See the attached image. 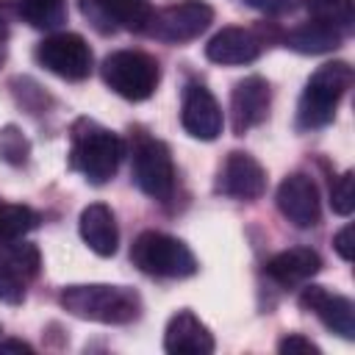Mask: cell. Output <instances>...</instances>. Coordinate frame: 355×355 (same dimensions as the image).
I'll return each mask as SVG.
<instances>
[{
  "instance_id": "8fae6325",
  "label": "cell",
  "mask_w": 355,
  "mask_h": 355,
  "mask_svg": "<svg viewBox=\"0 0 355 355\" xmlns=\"http://www.w3.org/2000/svg\"><path fill=\"white\" fill-rule=\"evenodd\" d=\"M42 269V252L31 241H8L0 247V291L6 302L17 305L25 297V286L39 275Z\"/></svg>"
},
{
  "instance_id": "6da1fadb",
  "label": "cell",
  "mask_w": 355,
  "mask_h": 355,
  "mask_svg": "<svg viewBox=\"0 0 355 355\" xmlns=\"http://www.w3.org/2000/svg\"><path fill=\"white\" fill-rule=\"evenodd\" d=\"M58 302L69 316L97 324H130L141 316V297L130 286L75 283L61 288Z\"/></svg>"
},
{
  "instance_id": "3957f363",
  "label": "cell",
  "mask_w": 355,
  "mask_h": 355,
  "mask_svg": "<svg viewBox=\"0 0 355 355\" xmlns=\"http://www.w3.org/2000/svg\"><path fill=\"white\" fill-rule=\"evenodd\" d=\"M355 72L347 61H327L322 64L305 83L300 103H297V128L316 130L333 122L341 97L349 92Z\"/></svg>"
},
{
  "instance_id": "f1b7e54d",
  "label": "cell",
  "mask_w": 355,
  "mask_h": 355,
  "mask_svg": "<svg viewBox=\"0 0 355 355\" xmlns=\"http://www.w3.org/2000/svg\"><path fill=\"white\" fill-rule=\"evenodd\" d=\"M0 352H25V355H31V352H33V347H31V344H25V341L8 338V341H3V344H0Z\"/></svg>"
},
{
  "instance_id": "277c9868",
  "label": "cell",
  "mask_w": 355,
  "mask_h": 355,
  "mask_svg": "<svg viewBox=\"0 0 355 355\" xmlns=\"http://www.w3.org/2000/svg\"><path fill=\"white\" fill-rule=\"evenodd\" d=\"M130 261L139 272L150 277H191L197 272V258L194 252L175 236L161 233V230H144L136 236L130 247Z\"/></svg>"
},
{
  "instance_id": "5b68a950",
  "label": "cell",
  "mask_w": 355,
  "mask_h": 355,
  "mask_svg": "<svg viewBox=\"0 0 355 355\" xmlns=\"http://www.w3.org/2000/svg\"><path fill=\"white\" fill-rule=\"evenodd\" d=\"M130 161H133L136 186L147 197L158 202H169L175 194V164L169 147L161 139L150 136L147 130H136L130 139Z\"/></svg>"
},
{
  "instance_id": "30bf717a",
  "label": "cell",
  "mask_w": 355,
  "mask_h": 355,
  "mask_svg": "<svg viewBox=\"0 0 355 355\" xmlns=\"http://www.w3.org/2000/svg\"><path fill=\"white\" fill-rule=\"evenodd\" d=\"M277 211L283 214L286 222H291L294 227H316L322 219V200H319V189L311 180V175L305 172H291L280 180L277 194H275Z\"/></svg>"
},
{
  "instance_id": "2e32d148",
  "label": "cell",
  "mask_w": 355,
  "mask_h": 355,
  "mask_svg": "<svg viewBox=\"0 0 355 355\" xmlns=\"http://www.w3.org/2000/svg\"><path fill=\"white\" fill-rule=\"evenodd\" d=\"M263 50V39L250 31V28H236L227 25L219 33L211 36L205 44V58L222 67H239V64H252Z\"/></svg>"
},
{
  "instance_id": "4fadbf2b",
  "label": "cell",
  "mask_w": 355,
  "mask_h": 355,
  "mask_svg": "<svg viewBox=\"0 0 355 355\" xmlns=\"http://www.w3.org/2000/svg\"><path fill=\"white\" fill-rule=\"evenodd\" d=\"M300 308L313 313L330 333L352 341L355 338V302L344 294H333L324 286H305L300 294Z\"/></svg>"
},
{
  "instance_id": "ffe728a7",
  "label": "cell",
  "mask_w": 355,
  "mask_h": 355,
  "mask_svg": "<svg viewBox=\"0 0 355 355\" xmlns=\"http://www.w3.org/2000/svg\"><path fill=\"white\" fill-rule=\"evenodd\" d=\"M341 39H344V33L336 31L333 25L319 22V19H308L302 25L291 28L283 42H286V47H291V50H297L302 55H319V53L336 50L341 44Z\"/></svg>"
},
{
  "instance_id": "7c38bea8",
  "label": "cell",
  "mask_w": 355,
  "mask_h": 355,
  "mask_svg": "<svg viewBox=\"0 0 355 355\" xmlns=\"http://www.w3.org/2000/svg\"><path fill=\"white\" fill-rule=\"evenodd\" d=\"M216 194L230 197V200H241V202H252L258 197H263L266 191V169L241 150L227 153V158L219 166L216 175Z\"/></svg>"
},
{
  "instance_id": "603a6c76",
  "label": "cell",
  "mask_w": 355,
  "mask_h": 355,
  "mask_svg": "<svg viewBox=\"0 0 355 355\" xmlns=\"http://www.w3.org/2000/svg\"><path fill=\"white\" fill-rule=\"evenodd\" d=\"M305 8L311 14V19L327 22L336 31H341L344 36L355 25V6H352V0H305Z\"/></svg>"
},
{
  "instance_id": "4dcf8cb0",
  "label": "cell",
  "mask_w": 355,
  "mask_h": 355,
  "mask_svg": "<svg viewBox=\"0 0 355 355\" xmlns=\"http://www.w3.org/2000/svg\"><path fill=\"white\" fill-rule=\"evenodd\" d=\"M0 297H3V291H0Z\"/></svg>"
},
{
  "instance_id": "83f0119b",
  "label": "cell",
  "mask_w": 355,
  "mask_h": 355,
  "mask_svg": "<svg viewBox=\"0 0 355 355\" xmlns=\"http://www.w3.org/2000/svg\"><path fill=\"white\" fill-rule=\"evenodd\" d=\"M247 3L266 14H286V11H294L300 0H247Z\"/></svg>"
},
{
  "instance_id": "cb8c5ba5",
  "label": "cell",
  "mask_w": 355,
  "mask_h": 355,
  "mask_svg": "<svg viewBox=\"0 0 355 355\" xmlns=\"http://www.w3.org/2000/svg\"><path fill=\"white\" fill-rule=\"evenodd\" d=\"M31 155V141L17 125H3L0 128V161L11 166H22Z\"/></svg>"
},
{
  "instance_id": "d6986e66",
  "label": "cell",
  "mask_w": 355,
  "mask_h": 355,
  "mask_svg": "<svg viewBox=\"0 0 355 355\" xmlns=\"http://www.w3.org/2000/svg\"><path fill=\"white\" fill-rule=\"evenodd\" d=\"M78 230L80 239L86 241V247L100 255V258H111L119 247V227H116V216L105 202H92L80 211L78 219Z\"/></svg>"
},
{
  "instance_id": "484cf974",
  "label": "cell",
  "mask_w": 355,
  "mask_h": 355,
  "mask_svg": "<svg viewBox=\"0 0 355 355\" xmlns=\"http://www.w3.org/2000/svg\"><path fill=\"white\" fill-rule=\"evenodd\" d=\"M277 349H280L283 355H319V352H322V349H319L311 338H305L302 333H288L286 338H280Z\"/></svg>"
},
{
  "instance_id": "44dd1931",
  "label": "cell",
  "mask_w": 355,
  "mask_h": 355,
  "mask_svg": "<svg viewBox=\"0 0 355 355\" xmlns=\"http://www.w3.org/2000/svg\"><path fill=\"white\" fill-rule=\"evenodd\" d=\"M17 14L39 31H55L67 22V0H17Z\"/></svg>"
},
{
  "instance_id": "4316f807",
  "label": "cell",
  "mask_w": 355,
  "mask_h": 355,
  "mask_svg": "<svg viewBox=\"0 0 355 355\" xmlns=\"http://www.w3.org/2000/svg\"><path fill=\"white\" fill-rule=\"evenodd\" d=\"M352 236H355V227H352V222H347L336 236H333V247H336V252L344 258V261H352V252H355V241H352Z\"/></svg>"
},
{
  "instance_id": "e0dca14e",
  "label": "cell",
  "mask_w": 355,
  "mask_h": 355,
  "mask_svg": "<svg viewBox=\"0 0 355 355\" xmlns=\"http://www.w3.org/2000/svg\"><path fill=\"white\" fill-rule=\"evenodd\" d=\"M214 333L191 313V311H178L164 330V349L172 355H208L214 352Z\"/></svg>"
},
{
  "instance_id": "8992f818",
  "label": "cell",
  "mask_w": 355,
  "mask_h": 355,
  "mask_svg": "<svg viewBox=\"0 0 355 355\" xmlns=\"http://www.w3.org/2000/svg\"><path fill=\"white\" fill-rule=\"evenodd\" d=\"M100 72H103L105 86L130 103L147 100L161 80L158 61L141 50H116L105 55Z\"/></svg>"
},
{
  "instance_id": "9c48e42d",
  "label": "cell",
  "mask_w": 355,
  "mask_h": 355,
  "mask_svg": "<svg viewBox=\"0 0 355 355\" xmlns=\"http://www.w3.org/2000/svg\"><path fill=\"white\" fill-rule=\"evenodd\" d=\"M78 6L89 25L100 33H141L147 31V22L153 17V6L147 0H78Z\"/></svg>"
},
{
  "instance_id": "7402d4cb",
  "label": "cell",
  "mask_w": 355,
  "mask_h": 355,
  "mask_svg": "<svg viewBox=\"0 0 355 355\" xmlns=\"http://www.w3.org/2000/svg\"><path fill=\"white\" fill-rule=\"evenodd\" d=\"M39 225V214L31 205L19 202H0V247L8 241L22 239L28 230Z\"/></svg>"
},
{
  "instance_id": "5bb4252c",
  "label": "cell",
  "mask_w": 355,
  "mask_h": 355,
  "mask_svg": "<svg viewBox=\"0 0 355 355\" xmlns=\"http://www.w3.org/2000/svg\"><path fill=\"white\" fill-rule=\"evenodd\" d=\"M180 125L191 139H200V141H214L222 133V125H225L222 108L202 83H189L183 89Z\"/></svg>"
},
{
  "instance_id": "d4e9b609",
  "label": "cell",
  "mask_w": 355,
  "mask_h": 355,
  "mask_svg": "<svg viewBox=\"0 0 355 355\" xmlns=\"http://www.w3.org/2000/svg\"><path fill=\"white\" fill-rule=\"evenodd\" d=\"M352 169H347L344 175H338L330 186V205L336 214L341 216H349L352 208H355V189H352Z\"/></svg>"
},
{
  "instance_id": "ac0fdd59",
  "label": "cell",
  "mask_w": 355,
  "mask_h": 355,
  "mask_svg": "<svg viewBox=\"0 0 355 355\" xmlns=\"http://www.w3.org/2000/svg\"><path fill=\"white\" fill-rule=\"evenodd\" d=\"M319 269H322V258H319V252L311 250V247H291V250H283V252L272 255V258L263 263L266 277L275 280V283L283 286V288H294V286L308 283Z\"/></svg>"
},
{
  "instance_id": "ba28073f",
  "label": "cell",
  "mask_w": 355,
  "mask_h": 355,
  "mask_svg": "<svg viewBox=\"0 0 355 355\" xmlns=\"http://www.w3.org/2000/svg\"><path fill=\"white\" fill-rule=\"evenodd\" d=\"M36 61L47 72H53L64 80H86L92 75V64H94L89 42L69 31L42 39L36 44Z\"/></svg>"
},
{
  "instance_id": "52a82bcc",
  "label": "cell",
  "mask_w": 355,
  "mask_h": 355,
  "mask_svg": "<svg viewBox=\"0 0 355 355\" xmlns=\"http://www.w3.org/2000/svg\"><path fill=\"white\" fill-rule=\"evenodd\" d=\"M214 22V8L205 0H180L153 11L147 33L166 44H186L202 36Z\"/></svg>"
},
{
  "instance_id": "f546056e",
  "label": "cell",
  "mask_w": 355,
  "mask_h": 355,
  "mask_svg": "<svg viewBox=\"0 0 355 355\" xmlns=\"http://www.w3.org/2000/svg\"><path fill=\"white\" fill-rule=\"evenodd\" d=\"M6 55H8V22L0 14V67L6 64Z\"/></svg>"
},
{
  "instance_id": "7a4b0ae2",
  "label": "cell",
  "mask_w": 355,
  "mask_h": 355,
  "mask_svg": "<svg viewBox=\"0 0 355 355\" xmlns=\"http://www.w3.org/2000/svg\"><path fill=\"white\" fill-rule=\"evenodd\" d=\"M125 155V141L100 122L80 116L69 128V166L92 186L108 183Z\"/></svg>"
},
{
  "instance_id": "9a60e30c",
  "label": "cell",
  "mask_w": 355,
  "mask_h": 355,
  "mask_svg": "<svg viewBox=\"0 0 355 355\" xmlns=\"http://www.w3.org/2000/svg\"><path fill=\"white\" fill-rule=\"evenodd\" d=\"M272 92L269 83L261 75H250L239 80L230 92V125L236 136H244L247 130L258 128L269 116Z\"/></svg>"
}]
</instances>
